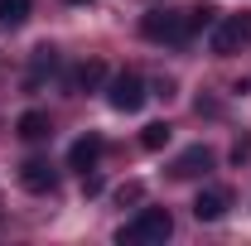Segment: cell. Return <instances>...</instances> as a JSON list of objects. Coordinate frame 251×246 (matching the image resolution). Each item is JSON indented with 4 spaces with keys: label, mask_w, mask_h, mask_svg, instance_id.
<instances>
[{
    "label": "cell",
    "mask_w": 251,
    "mask_h": 246,
    "mask_svg": "<svg viewBox=\"0 0 251 246\" xmlns=\"http://www.w3.org/2000/svg\"><path fill=\"white\" fill-rule=\"evenodd\" d=\"M169 237H174V217L164 213V208H140L135 222H126L121 232H116L121 246H164Z\"/></svg>",
    "instance_id": "1"
},
{
    "label": "cell",
    "mask_w": 251,
    "mask_h": 246,
    "mask_svg": "<svg viewBox=\"0 0 251 246\" xmlns=\"http://www.w3.org/2000/svg\"><path fill=\"white\" fill-rule=\"evenodd\" d=\"M140 34H145L150 44H184V39H193L188 10H150V15L140 20Z\"/></svg>",
    "instance_id": "2"
},
{
    "label": "cell",
    "mask_w": 251,
    "mask_h": 246,
    "mask_svg": "<svg viewBox=\"0 0 251 246\" xmlns=\"http://www.w3.org/2000/svg\"><path fill=\"white\" fill-rule=\"evenodd\" d=\"M237 49H251V10L227 15V20L213 25V53H218V58H232Z\"/></svg>",
    "instance_id": "3"
},
{
    "label": "cell",
    "mask_w": 251,
    "mask_h": 246,
    "mask_svg": "<svg viewBox=\"0 0 251 246\" xmlns=\"http://www.w3.org/2000/svg\"><path fill=\"white\" fill-rule=\"evenodd\" d=\"M145 77L140 73H116L111 82H106V101L116 106V111H126V116H135L140 106H145Z\"/></svg>",
    "instance_id": "4"
},
{
    "label": "cell",
    "mask_w": 251,
    "mask_h": 246,
    "mask_svg": "<svg viewBox=\"0 0 251 246\" xmlns=\"http://www.w3.org/2000/svg\"><path fill=\"white\" fill-rule=\"evenodd\" d=\"M20 184L29 188V193H53L58 188V169L49 159H25L20 164Z\"/></svg>",
    "instance_id": "5"
},
{
    "label": "cell",
    "mask_w": 251,
    "mask_h": 246,
    "mask_svg": "<svg viewBox=\"0 0 251 246\" xmlns=\"http://www.w3.org/2000/svg\"><path fill=\"white\" fill-rule=\"evenodd\" d=\"M208 169H213V150H208V145H188V150L169 164L174 179H198V174H208Z\"/></svg>",
    "instance_id": "6"
},
{
    "label": "cell",
    "mask_w": 251,
    "mask_h": 246,
    "mask_svg": "<svg viewBox=\"0 0 251 246\" xmlns=\"http://www.w3.org/2000/svg\"><path fill=\"white\" fill-rule=\"evenodd\" d=\"M101 150H106V145H101V135H82V140H73V145H68V164L87 174V169H97Z\"/></svg>",
    "instance_id": "7"
},
{
    "label": "cell",
    "mask_w": 251,
    "mask_h": 246,
    "mask_svg": "<svg viewBox=\"0 0 251 246\" xmlns=\"http://www.w3.org/2000/svg\"><path fill=\"white\" fill-rule=\"evenodd\" d=\"M101 82H106V63H101V58L77 63V68H73V77H68V87H73V92H97Z\"/></svg>",
    "instance_id": "8"
},
{
    "label": "cell",
    "mask_w": 251,
    "mask_h": 246,
    "mask_svg": "<svg viewBox=\"0 0 251 246\" xmlns=\"http://www.w3.org/2000/svg\"><path fill=\"white\" fill-rule=\"evenodd\" d=\"M227 203H232L227 188H203V193L193 198V217H198V222H218V217L227 213Z\"/></svg>",
    "instance_id": "9"
},
{
    "label": "cell",
    "mask_w": 251,
    "mask_h": 246,
    "mask_svg": "<svg viewBox=\"0 0 251 246\" xmlns=\"http://www.w3.org/2000/svg\"><path fill=\"white\" fill-rule=\"evenodd\" d=\"M53 68H58V53L53 49H34V68H29V77H25V87H39Z\"/></svg>",
    "instance_id": "10"
},
{
    "label": "cell",
    "mask_w": 251,
    "mask_h": 246,
    "mask_svg": "<svg viewBox=\"0 0 251 246\" xmlns=\"http://www.w3.org/2000/svg\"><path fill=\"white\" fill-rule=\"evenodd\" d=\"M15 130H20L25 140H44V135H49L53 125H49V116H44V111H25V116L15 121Z\"/></svg>",
    "instance_id": "11"
},
{
    "label": "cell",
    "mask_w": 251,
    "mask_h": 246,
    "mask_svg": "<svg viewBox=\"0 0 251 246\" xmlns=\"http://www.w3.org/2000/svg\"><path fill=\"white\" fill-rule=\"evenodd\" d=\"M29 20V0H0V25L5 29H20Z\"/></svg>",
    "instance_id": "12"
},
{
    "label": "cell",
    "mask_w": 251,
    "mask_h": 246,
    "mask_svg": "<svg viewBox=\"0 0 251 246\" xmlns=\"http://www.w3.org/2000/svg\"><path fill=\"white\" fill-rule=\"evenodd\" d=\"M218 20H222L218 5H193V10H188V29H193V34H198V29H213Z\"/></svg>",
    "instance_id": "13"
},
{
    "label": "cell",
    "mask_w": 251,
    "mask_h": 246,
    "mask_svg": "<svg viewBox=\"0 0 251 246\" xmlns=\"http://www.w3.org/2000/svg\"><path fill=\"white\" fill-rule=\"evenodd\" d=\"M169 135H174V130H169L164 121H150L145 130H140V145H145V150H164V145H169Z\"/></svg>",
    "instance_id": "14"
},
{
    "label": "cell",
    "mask_w": 251,
    "mask_h": 246,
    "mask_svg": "<svg viewBox=\"0 0 251 246\" xmlns=\"http://www.w3.org/2000/svg\"><path fill=\"white\" fill-rule=\"evenodd\" d=\"M116 198H121V208H126V203H140V198H145V184H121Z\"/></svg>",
    "instance_id": "15"
},
{
    "label": "cell",
    "mask_w": 251,
    "mask_h": 246,
    "mask_svg": "<svg viewBox=\"0 0 251 246\" xmlns=\"http://www.w3.org/2000/svg\"><path fill=\"white\" fill-rule=\"evenodd\" d=\"M82 193H87V198H92V193H101V179H97V174H87V179H82Z\"/></svg>",
    "instance_id": "16"
},
{
    "label": "cell",
    "mask_w": 251,
    "mask_h": 246,
    "mask_svg": "<svg viewBox=\"0 0 251 246\" xmlns=\"http://www.w3.org/2000/svg\"><path fill=\"white\" fill-rule=\"evenodd\" d=\"M68 5H87V0H68Z\"/></svg>",
    "instance_id": "17"
}]
</instances>
